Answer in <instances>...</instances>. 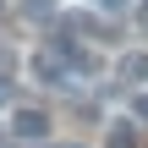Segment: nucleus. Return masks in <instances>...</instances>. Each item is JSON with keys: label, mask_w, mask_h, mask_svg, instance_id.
<instances>
[{"label": "nucleus", "mask_w": 148, "mask_h": 148, "mask_svg": "<svg viewBox=\"0 0 148 148\" xmlns=\"http://www.w3.org/2000/svg\"><path fill=\"white\" fill-rule=\"evenodd\" d=\"M104 148H137V126L132 121H110L104 126Z\"/></svg>", "instance_id": "2"}, {"label": "nucleus", "mask_w": 148, "mask_h": 148, "mask_svg": "<svg viewBox=\"0 0 148 148\" xmlns=\"http://www.w3.org/2000/svg\"><path fill=\"white\" fill-rule=\"evenodd\" d=\"M132 115H137V121H148V93H137V99H132Z\"/></svg>", "instance_id": "4"}, {"label": "nucleus", "mask_w": 148, "mask_h": 148, "mask_svg": "<svg viewBox=\"0 0 148 148\" xmlns=\"http://www.w3.org/2000/svg\"><path fill=\"white\" fill-rule=\"evenodd\" d=\"M121 82H148V55H143V49L121 55Z\"/></svg>", "instance_id": "3"}, {"label": "nucleus", "mask_w": 148, "mask_h": 148, "mask_svg": "<svg viewBox=\"0 0 148 148\" xmlns=\"http://www.w3.org/2000/svg\"><path fill=\"white\" fill-rule=\"evenodd\" d=\"M11 137L44 143V137H49V115H44V110H16V115H11Z\"/></svg>", "instance_id": "1"}, {"label": "nucleus", "mask_w": 148, "mask_h": 148, "mask_svg": "<svg viewBox=\"0 0 148 148\" xmlns=\"http://www.w3.org/2000/svg\"><path fill=\"white\" fill-rule=\"evenodd\" d=\"M5 99H11V82H5V77H0V104H5Z\"/></svg>", "instance_id": "6"}, {"label": "nucleus", "mask_w": 148, "mask_h": 148, "mask_svg": "<svg viewBox=\"0 0 148 148\" xmlns=\"http://www.w3.org/2000/svg\"><path fill=\"white\" fill-rule=\"evenodd\" d=\"M0 11H5V0H0Z\"/></svg>", "instance_id": "7"}, {"label": "nucleus", "mask_w": 148, "mask_h": 148, "mask_svg": "<svg viewBox=\"0 0 148 148\" xmlns=\"http://www.w3.org/2000/svg\"><path fill=\"white\" fill-rule=\"evenodd\" d=\"M137 22H143V27H148V0H137Z\"/></svg>", "instance_id": "5"}]
</instances>
